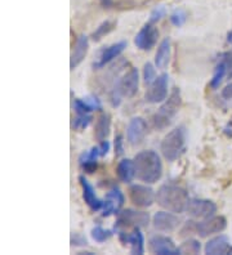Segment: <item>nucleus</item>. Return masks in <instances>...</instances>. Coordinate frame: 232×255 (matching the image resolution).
I'll return each instance as SVG.
<instances>
[{"label":"nucleus","mask_w":232,"mask_h":255,"mask_svg":"<svg viewBox=\"0 0 232 255\" xmlns=\"http://www.w3.org/2000/svg\"><path fill=\"white\" fill-rule=\"evenodd\" d=\"M136 177L145 183H156L163 175V164L160 156L152 149L141 151L134 157Z\"/></svg>","instance_id":"obj_1"},{"label":"nucleus","mask_w":232,"mask_h":255,"mask_svg":"<svg viewBox=\"0 0 232 255\" xmlns=\"http://www.w3.org/2000/svg\"><path fill=\"white\" fill-rule=\"evenodd\" d=\"M189 192L180 186L163 184L156 192V202L172 213H183L189 204Z\"/></svg>","instance_id":"obj_2"},{"label":"nucleus","mask_w":232,"mask_h":255,"mask_svg":"<svg viewBox=\"0 0 232 255\" xmlns=\"http://www.w3.org/2000/svg\"><path fill=\"white\" fill-rule=\"evenodd\" d=\"M139 74L137 69H130L123 78L119 79L114 89L110 92V103L112 107H119L124 97L132 98L138 92Z\"/></svg>","instance_id":"obj_3"},{"label":"nucleus","mask_w":232,"mask_h":255,"mask_svg":"<svg viewBox=\"0 0 232 255\" xmlns=\"http://www.w3.org/2000/svg\"><path fill=\"white\" fill-rule=\"evenodd\" d=\"M182 106V97H181V91L178 88H174L167 102L158 110L152 118V124L156 129L163 130L165 128L169 127L173 123L174 118L180 111Z\"/></svg>","instance_id":"obj_4"},{"label":"nucleus","mask_w":232,"mask_h":255,"mask_svg":"<svg viewBox=\"0 0 232 255\" xmlns=\"http://www.w3.org/2000/svg\"><path fill=\"white\" fill-rule=\"evenodd\" d=\"M186 130L183 127L176 128L167 134L160 144L161 153L168 161H176L185 152Z\"/></svg>","instance_id":"obj_5"},{"label":"nucleus","mask_w":232,"mask_h":255,"mask_svg":"<svg viewBox=\"0 0 232 255\" xmlns=\"http://www.w3.org/2000/svg\"><path fill=\"white\" fill-rule=\"evenodd\" d=\"M150 222V215L145 212H137V210H123L118 213V219L115 223V230L120 228H141L146 227Z\"/></svg>","instance_id":"obj_6"},{"label":"nucleus","mask_w":232,"mask_h":255,"mask_svg":"<svg viewBox=\"0 0 232 255\" xmlns=\"http://www.w3.org/2000/svg\"><path fill=\"white\" fill-rule=\"evenodd\" d=\"M128 192L130 201L138 208H150L156 199V195L151 187L143 184H132Z\"/></svg>","instance_id":"obj_7"},{"label":"nucleus","mask_w":232,"mask_h":255,"mask_svg":"<svg viewBox=\"0 0 232 255\" xmlns=\"http://www.w3.org/2000/svg\"><path fill=\"white\" fill-rule=\"evenodd\" d=\"M227 221L222 215H212L205 218L200 223H196V234L201 237H208L211 235L220 234L226 230Z\"/></svg>","instance_id":"obj_8"},{"label":"nucleus","mask_w":232,"mask_h":255,"mask_svg":"<svg viewBox=\"0 0 232 255\" xmlns=\"http://www.w3.org/2000/svg\"><path fill=\"white\" fill-rule=\"evenodd\" d=\"M186 212L194 218H209L217 212V205L211 200L190 199Z\"/></svg>","instance_id":"obj_9"},{"label":"nucleus","mask_w":232,"mask_h":255,"mask_svg":"<svg viewBox=\"0 0 232 255\" xmlns=\"http://www.w3.org/2000/svg\"><path fill=\"white\" fill-rule=\"evenodd\" d=\"M159 39V31L158 28L154 27L152 23H147L146 26H143L139 32L137 34V36L134 37V44L136 47L141 50H151L152 48L156 45Z\"/></svg>","instance_id":"obj_10"},{"label":"nucleus","mask_w":232,"mask_h":255,"mask_svg":"<svg viewBox=\"0 0 232 255\" xmlns=\"http://www.w3.org/2000/svg\"><path fill=\"white\" fill-rule=\"evenodd\" d=\"M168 74H161L149 87L146 92V101L150 103H159L167 100L168 96Z\"/></svg>","instance_id":"obj_11"},{"label":"nucleus","mask_w":232,"mask_h":255,"mask_svg":"<svg viewBox=\"0 0 232 255\" xmlns=\"http://www.w3.org/2000/svg\"><path fill=\"white\" fill-rule=\"evenodd\" d=\"M149 249L152 254L181 255L180 249L174 245L173 240L165 236H154L150 239Z\"/></svg>","instance_id":"obj_12"},{"label":"nucleus","mask_w":232,"mask_h":255,"mask_svg":"<svg viewBox=\"0 0 232 255\" xmlns=\"http://www.w3.org/2000/svg\"><path fill=\"white\" fill-rule=\"evenodd\" d=\"M146 133H147V124H146L145 119L133 118L130 120L127 129V138L129 144L139 146L145 139Z\"/></svg>","instance_id":"obj_13"},{"label":"nucleus","mask_w":232,"mask_h":255,"mask_svg":"<svg viewBox=\"0 0 232 255\" xmlns=\"http://www.w3.org/2000/svg\"><path fill=\"white\" fill-rule=\"evenodd\" d=\"M232 70V52H225L221 54L220 62L217 63L216 70H214L213 78L211 80L212 89H218L221 83L223 81L225 76L229 71Z\"/></svg>","instance_id":"obj_14"},{"label":"nucleus","mask_w":232,"mask_h":255,"mask_svg":"<svg viewBox=\"0 0 232 255\" xmlns=\"http://www.w3.org/2000/svg\"><path fill=\"white\" fill-rule=\"evenodd\" d=\"M154 227L161 232H173L178 228L181 224L180 218L177 215L172 214L168 212H158L155 213L154 218H152Z\"/></svg>","instance_id":"obj_15"},{"label":"nucleus","mask_w":232,"mask_h":255,"mask_svg":"<svg viewBox=\"0 0 232 255\" xmlns=\"http://www.w3.org/2000/svg\"><path fill=\"white\" fill-rule=\"evenodd\" d=\"M119 240L123 244H130L132 245L130 253L133 255H142L143 252H145V239H143L142 232L139 231L138 227L133 228L132 234H127V232L120 231L119 232Z\"/></svg>","instance_id":"obj_16"},{"label":"nucleus","mask_w":232,"mask_h":255,"mask_svg":"<svg viewBox=\"0 0 232 255\" xmlns=\"http://www.w3.org/2000/svg\"><path fill=\"white\" fill-rule=\"evenodd\" d=\"M205 254L208 255H230L232 254V246L230 244L229 237L225 235L214 237L209 240L205 245Z\"/></svg>","instance_id":"obj_17"},{"label":"nucleus","mask_w":232,"mask_h":255,"mask_svg":"<svg viewBox=\"0 0 232 255\" xmlns=\"http://www.w3.org/2000/svg\"><path fill=\"white\" fill-rule=\"evenodd\" d=\"M79 181H80V186L81 188H83V199L84 201H85V204L89 206L92 212H98V210H101V209L103 208V205H105V202L97 197L92 184H90L89 182L87 181V178L83 177V175L79 177Z\"/></svg>","instance_id":"obj_18"},{"label":"nucleus","mask_w":232,"mask_h":255,"mask_svg":"<svg viewBox=\"0 0 232 255\" xmlns=\"http://www.w3.org/2000/svg\"><path fill=\"white\" fill-rule=\"evenodd\" d=\"M127 41H119V43L112 44V45H110L108 48L103 49L101 56H99L98 61L93 63V67H94V69H102V67H105L108 62H111L112 59L120 56L124 52V49L127 48Z\"/></svg>","instance_id":"obj_19"},{"label":"nucleus","mask_w":232,"mask_h":255,"mask_svg":"<svg viewBox=\"0 0 232 255\" xmlns=\"http://www.w3.org/2000/svg\"><path fill=\"white\" fill-rule=\"evenodd\" d=\"M89 49V39L85 35H80L77 37L76 44H75L74 50L71 53V58H70V69L75 70L77 66L80 65L84 61L85 56Z\"/></svg>","instance_id":"obj_20"},{"label":"nucleus","mask_w":232,"mask_h":255,"mask_svg":"<svg viewBox=\"0 0 232 255\" xmlns=\"http://www.w3.org/2000/svg\"><path fill=\"white\" fill-rule=\"evenodd\" d=\"M170 50H172L170 39L169 37H165V39H163L160 45H159L156 56H155V65H156L158 69L164 70L167 67L170 59Z\"/></svg>","instance_id":"obj_21"},{"label":"nucleus","mask_w":232,"mask_h":255,"mask_svg":"<svg viewBox=\"0 0 232 255\" xmlns=\"http://www.w3.org/2000/svg\"><path fill=\"white\" fill-rule=\"evenodd\" d=\"M116 173H118V177L121 182H124V183H130V182L133 181V178L136 177V168H134L133 160H121L118 164Z\"/></svg>","instance_id":"obj_22"},{"label":"nucleus","mask_w":232,"mask_h":255,"mask_svg":"<svg viewBox=\"0 0 232 255\" xmlns=\"http://www.w3.org/2000/svg\"><path fill=\"white\" fill-rule=\"evenodd\" d=\"M110 128H111V116L106 112H102L97 119L96 129H94V135L99 142L107 139L108 134H110Z\"/></svg>","instance_id":"obj_23"},{"label":"nucleus","mask_w":232,"mask_h":255,"mask_svg":"<svg viewBox=\"0 0 232 255\" xmlns=\"http://www.w3.org/2000/svg\"><path fill=\"white\" fill-rule=\"evenodd\" d=\"M115 27H116V22L108 21V19L107 21L102 22V23H101V25L96 28V31L92 34V40L99 41L103 36H106V35L110 34V32H111Z\"/></svg>","instance_id":"obj_24"},{"label":"nucleus","mask_w":232,"mask_h":255,"mask_svg":"<svg viewBox=\"0 0 232 255\" xmlns=\"http://www.w3.org/2000/svg\"><path fill=\"white\" fill-rule=\"evenodd\" d=\"M181 252V255L182 254H199L201 250V245L200 243H199L198 240H187V241H185V243L182 244V245L178 248Z\"/></svg>","instance_id":"obj_25"},{"label":"nucleus","mask_w":232,"mask_h":255,"mask_svg":"<svg viewBox=\"0 0 232 255\" xmlns=\"http://www.w3.org/2000/svg\"><path fill=\"white\" fill-rule=\"evenodd\" d=\"M112 236V231L105 230L101 226H96L92 230V237L96 243H105L110 237Z\"/></svg>","instance_id":"obj_26"},{"label":"nucleus","mask_w":232,"mask_h":255,"mask_svg":"<svg viewBox=\"0 0 232 255\" xmlns=\"http://www.w3.org/2000/svg\"><path fill=\"white\" fill-rule=\"evenodd\" d=\"M90 123H92V116H90L89 114L77 115L76 118L72 120V128H74L75 130H83V129L89 127Z\"/></svg>","instance_id":"obj_27"},{"label":"nucleus","mask_w":232,"mask_h":255,"mask_svg":"<svg viewBox=\"0 0 232 255\" xmlns=\"http://www.w3.org/2000/svg\"><path fill=\"white\" fill-rule=\"evenodd\" d=\"M186 19H187V13L183 9H176L170 16V22L176 27H181V26L185 25Z\"/></svg>","instance_id":"obj_28"},{"label":"nucleus","mask_w":232,"mask_h":255,"mask_svg":"<svg viewBox=\"0 0 232 255\" xmlns=\"http://www.w3.org/2000/svg\"><path fill=\"white\" fill-rule=\"evenodd\" d=\"M106 199H110L116 202V205H118L119 209L124 205V195L116 186H114L111 190L108 191L107 195H106Z\"/></svg>","instance_id":"obj_29"},{"label":"nucleus","mask_w":232,"mask_h":255,"mask_svg":"<svg viewBox=\"0 0 232 255\" xmlns=\"http://www.w3.org/2000/svg\"><path fill=\"white\" fill-rule=\"evenodd\" d=\"M143 80H145L147 85H151L156 80V71H155V67L152 63H145V67H143Z\"/></svg>","instance_id":"obj_30"},{"label":"nucleus","mask_w":232,"mask_h":255,"mask_svg":"<svg viewBox=\"0 0 232 255\" xmlns=\"http://www.w3.org/2000/svg\"><path fill=\"white\" fill-rule=\"evenodd\" d=\"M74 109L77 115H85V114H90L93 111V107L85 100H75Z\"/></svg>","instance_id":"obj_31"},{"label":"nucleus","mask_w":232,"mask_h":255,"mask_svg":"<svg viewBox=\"0 0 232 255\" xmlns=\"http://www.w3.org/2000/svg\"><path fill=\"white\" fill-rule=\"evenodd\" d=\"M165 13H167L165 6H156L155 9H152L151 14H150V23H156V22L160 21V19L165 16Z\"/></svg>","instance_id":"obj_32"},{"label":"nucleus","mask_w":232,"mask_h":255,"mask_svg":"<svg viewBox=\"0 0 232 255\" xmlns=\"http://www.w3.org/2000/svg\"><path fill=\"white\" fill-rule=\"evenodd\" d=\"M80 168L88 174H93L98 168V164H97V160H88V161L81 162Z\"/></svg>","instance_id":"obj_33"},{"label":"nucleus","mask_w":232,"mask_h":255,"mask_svg":"<svg viewBox=\"0 0 232 255\" xmlns=\"http://www.w3.org/2000/svg\"><path fill=\"white\" fill-rule=\"evenodd\" d=\"M71 245L72 246H87V239L80 234H72L71 236Z\"/></svg>","instance_id":"obj_34"},{"label":"nucleus","mask_w":232,"mask_h":255,"mask_svg":"<svg viewBox=\"0 0 232 255\" xmlns=\"http://www.w3.org/2000/svg\"><path fill=\"white\" fill-rule=\"evenodd\" d=\"M124 153V140L121 135H118L115 138V156L119 157Z\"/></svg>","instance_id":"obj_35"},{"label":"nucleus","mask_w":232,"mask_h":255,"mask_svg":"<svg viewBox=\"0 0 232 255\" xmlns=\"http://www.w3.org/2000/svg\"><path fill=\"white\" fill-rule=\"evenodd\" d=\"M85 101H87L90 106L93 107V110H102V103H101V101H99L97 97L90 96V97H88Z\"/></svg>","instance_id":"obj_36"},{"label":"nucleus","mask_w":232,"mask_h":255,"mask_svg":"<svg viewBox=\"0 0 232 255\" xmlns=\"http://www.w3.org/2000/svg\"><path fill=\"white\" fill-rule=\"evenodd\" d=\"M99 151H101V156H106L110 151V142L107 139L105 140H101L99 142Z\"/></svg>","instance_id":"obj_37"},{"label":"nucleus","mask_w":232,"mask_h":255,"mask_svg":"<svg viewBox=\"0 0 232 255\" xmlns=\"http://www.w3.org/2000/svg\"><path fill=\"white\" fill-rule=\"evenodd\" d=\"M222 98L223 100H231L232 98V83L222 89Z\"/></svg>","instance_id":"obj_38"},{"label":"nucleus","mask_w":232,"mask_h":255,"mask_svg":"<svg viewBox=\"0 0 232 255\" xmlns=\"http://www.w3.org/2000/svg\"><path fill=\"white\" fill-rule=\"evenodd\" d=\"M223 133L226 134L227 137H230L231 138L232 137V124L231 125H227L226 128H225V129H223Z\"/></svg>","instance_id":"obj_39"},{"label":"nucleus","mask_w":232,"mask_h":255,"mask_svg":"<svg viewBox=\"0 0 232 255\" xmlns=\"http://www.w3.org/2000/svg\"><path fill=\"white\" fill-rule=\"evenodd\" d=\"M99 3L102 4V6H105V8H110L112 5V0H99Z\"/></svg>","instance_id":"obj_40"},{"label":"nucleus","mask_w":232,"mask_h":255,"mask_svg":"<svg viewBox=\"0 0 232 255\" xmlns=\"http://www.w3.org/2000/svg\"><path fill=\"white\" fill-rule=\"evenodd\" d=\"M227 41H229V43L232 45V30L229 32V34H227Z\"/></svg>","instance_id":"obj_41"}]
</instances>
